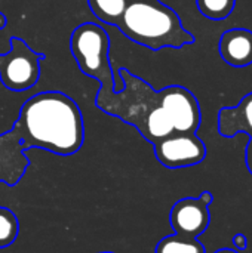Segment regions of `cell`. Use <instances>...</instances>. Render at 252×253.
Segmentation results:
<instances>
[{"mask_svg":"<svg viewBox=\"0 0 252 253\" xmlns=\"http://www.w3.org/2000/svg\"><path fill=\"white\" fill-rule=\"evenodd\" d=\"M83 141L85 125L77 102L58 90L40 92L22 104L12 129L0 135V182L19 184L30 166L27 150L73 156Z\"/></svg>","mask_w":252,"mask_h":253,"instance_id":"1","label":"cell"},{"mask_svg":"<svg viewBox=\"0 0 252 253\" xmlns=\"http://www.w3.org/2000/svg\"><path fill=\"white\" fill-rule=\"evenodd\" d=\"M117 73L123 87L119 92L114 89L98 90L97 107L105 114L134 126L151 145L175 133L169 117L159 102L157 90L126 68H120Z\"/></svg>","mask_w":252,"mask_h":253,"instance_id":"2","label":"cell"},{"mask_svg":"<svg viewBox=\"0 0 252 253\" xmlns=\"http://www.w3.org/2000/svg\"><path fill=\"white\" fill-rule=\"evenodd\" d=\"M117 28L151 50L181 49L195 43V36L183 27L178 13L160 0H129Z\"/></svg>","mask_w":252,"mask_h":253,"instance_id":"3","label":"cell"},{"mask_svg":"<svg viewBox=\"0 0 252 253\" xmlns=\"http://www.w3.org/2000/svg\"><path fill=\"white\" fill-rule=\"evenodd\" d=\"M70 50L80 71L100 82V90H116L110 64V39L101 25L95 22L77 25L70 36Z\"/></svg>","mask_w":252,"mask_h":253,"instance_id":"4","label":"cell"},{"mask_svg":"<svg viewBox=\"0 0 252 253\" xmlns=\"http://www.w3.org/2000/svg\"><path fill=\"white\" fill-rule=\"evenodd\" d=\"M9 46L6 53H0V82L13 92L28 90L39 82L45 55L34 52L19 37H10Z\"/></svg>","mask_w":252,"mask_h":253,"instance_id":"5","label":"cell"},{"mask_svg":"<svg viewBox=\"0 0 252 253\" xmlns=\"http://www.w3.org/2000/svg\"><path fill=\"white\" fill-rule=\"evenodd\" d=\"M159 93V102L169 117L175 133H196L202 122V113L198 98L186 87L172 84Z\"/></svg>","mask_w":252,"mask_h":253,"instance_id":"6","label":"cell"},{"mask_svg":"<svg viewBox=\"0 0 252 253\" xmlns=\"http://www.w3.org/2000/svg\"><path fill=\"white\" fill-rule=\"evenodd\" d=\"M153 148L159 163L168 169L196 166L206 157V147L196 133H172Z\"/></svg>","mask_w":252,"mask_h":253,"instance_id":"7","label":"cell"},{"mask_svg":"<svg viewBox=\"0 0 252 253\" xmlns=\"http://www.w3.org/2000/svg\"><path fill=\"white\" fill-rule=\"evenodd\" d=\"M208 203L201 197H186L178 200L169 213V222L177 236L198 239L202 236L211 221Z\"/></svg>","mask_w":252,"mask_h":253,"instance_id":"8","label":"cell"},{"mask_svg":"<svg viewBox=\"0 0 252 253\" xmlns=\"http://www.w3.org/2000/svg\"><path fill=\"white\" fill-rule=\"evenodd\" d=\"M218 52L226 64L232 67H248L252 64V31L232 28L221 34Z\"/></svg>","mask_w":252,"mask_h":253,"instance_id":"9","label":"cell"},{"mask_svg":"<svg viewBox=\"0 0 252 253\" xmlns=\"http://www.w3.org/2000/svg\"><path fill=\"white\" fill-rule=\"evenodd\" d=\"M217 127L224 138H233L238 133H247L252 138V92L245 95L236 107H226L218 111Z\"/></svg>","mask_w":252,"mask_h":253,"instance_id":"10","label":"cell"},{"mask_svg":"<svg viewBox=\"0 0 252 253\" xmlns=\"http://www.w3.org/2000/svg\"><path fill=\"white\" fill-rule=\"evenodd\" d=\"M129 0H88L92 13L102 22L117 27Z\"/></svg>","mask_w":252,"mask_h":253,"instance_id":"11","label":"cell"},{"mask_svg":"<svg viewBox=\"0 0 252 253\" xmlns=\"http://www.w3.org/2000/svg\"><path fill=\"white\" fill-rule=\"evenodd\" d=\"M154 253H205V248L198 239L172 234L163 237L157 243Z\"/></svg>","mask_w":252,"mask_h":253,"instance_id":"12","label":"cell"},{"mask_svg":"<svg viewBox=\"0 0 252 253\" xmlns=\"http://www.w3.org/2000/svg\"><path fill=\"white\" fill-rule=\"evenodd\" d=\"M199 12L208 19L221 21L230 16L236 6V0H196Z\"/></svg>","mask_w":252,"mask_h":253,"instance_id":"13","label":"cell"},{"mask_svg":"<svg viewBox=\"0 0 252 253\" xmlns=\"http://www.w3.org/2000/svg\"><path fill=\"white\" fill-rule=\"evenodd\" d=\"M18 234H19V222L16 215L10 209L0 206V249L13 245Z\"/></svg>","mask_w":252,"mask_h":253,"instance_id":"14","label":"cell"},{"mask_svg":"<svg viewBox=\"0 0 252 253\" xmlns=\"http://www.w3.org/2000/svg\"><path fill=\"white\" fill-rule=\"evenodd\" d=\"M247 166L252 173V138L250 139V144L247 147Z\"/></svg>","mask_w":252,"mask_h":253,"instance_id":"15","label":"cell"},{"mask_svg":"<svg viewBox=\"0 0 252 253\" xmlns=\"http://www.w3.org/2000/svg\"><path fill=\"white\" fill-rule=\"evenodd\" d=\"M235 243H236V246L245 249V248H247V237H244L242 234H238V236L235 237Z\"/></svg>","mask_w":252,"mask_h":253,"instance_id":"16","label":"cell"},{"mask_svg":"<svg viewBox=\"0 0 252 253\" xmlns=\"http://www.w3.org/2000/svg\"><path fill=\"white\" fill-rule=\"evenodd\" d=\"M7 24V19H6V15L3 12H0V30H3Z\"/></svg>","mask_w":252,"mask_h":253,"instance_id":"17","label":"cell"},{"mask_svg":"<svg viewBox=\"0 0 252 253\" xmlns=\"http://www.w3.org/2000/svg\"><path fill=\"white\" fill-rule=\"evenodd\" d=\"M215 253H238L236 251H232V249H221V251H217Z\"/></svg>","mask_w":252,"mask_h":253,"instance_id":"18","label":"cell"},{"mask_svg":"<svg viewBox=\"0 0 252 253\" xmlns=\"http://www.w3.org/2000/svg\"><path fill=\"white\" fill-rule=\"evenodd\" d=\"M101 253H113V252H101Z\"/></svg>","mask_w":252,"mask_h":253,"instance_id":"19","label":"cell"}]
</instances>
